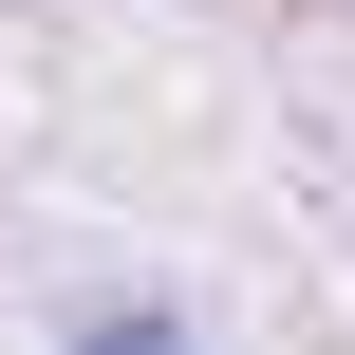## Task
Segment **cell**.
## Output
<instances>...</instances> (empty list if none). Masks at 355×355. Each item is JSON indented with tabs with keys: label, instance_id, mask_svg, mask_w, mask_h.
<instances>
[{
	"label": "cell",
	"instance_id": "6da1fadb",
	"mask_svg": "<svg viewBox=\"0 0 355 355\" xmlns=\"http://www.w3.org/2000/svg\"><path fill=\"white\" fill-rule=\"evenodd\" d=\"M75 355H168V318H94V337H75Z\"/></svg>",
	"mask_w": 355,
	"mask_h": 355
}]
</instances>
